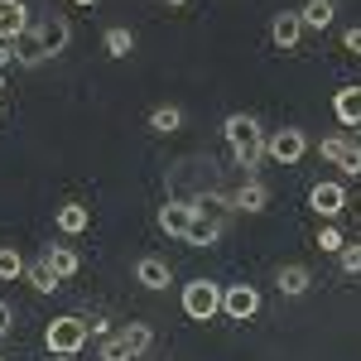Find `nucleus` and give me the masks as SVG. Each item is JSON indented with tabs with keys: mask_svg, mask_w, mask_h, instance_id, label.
<instances>
[{
	"mask_svg": "<svg viewBox=\"0 0 361 361\" xmlns=\"http://www.w3.org/2000/svg\"><path fill=\"white\" fill-rule=\"evenodd\" d=\"M222 135H226V145H231V159L241 169H260V159H265V130H260V121L255 116H246V111H231L222 121Z\"/></svg>",
	"mask_w": 361,
	"mask_h": 361,
	"instance_id": "obj_1",
	"label": "nucleus"
},
{
	"mask_svg": "<svg viewBox=\"0 0 361 361\" xmlns=\"http://www.w3.org/2000/svg\"><path fill=\"white\" fill-rule=\"evenodd\" d=\"M87 337H92V323L87 318H73V313H63V318H54L44 328V342H49L54 357H78L87 347Z\"/></svg>",
	"mask_w": 361,
	"mask_h": 361,
	"instance_id": "obj_2",
	"label": "nucleus"
},
{
	"mask_svg": "<svg viewBox=\"0 0 361 361\" xmlns=\"http://www.w3.org/2000/svg\"><path fill=\"white\" fill-rule=\"evenodd\" d=\"M183 313L193 323H212L222 313V284L217 279H188L183 284Z\"/></svg>",
	"mask_w": 361,
	"mask_h": 361,
	"instance_id": "obj_3",
	"label": "nucleus"
},
{
	"mask_svg": "<svg viewBox=\"0 0 361 361\" xmlns=\"http://www.w3.org/2000/svg\"><path fill=\"white\" fill-rule=\"evenodd\" d=\"M149 342H154L149 323H130L126 333H111L102 342V361H140L149 352Z\"/></svg>",
	"mask_w": 361,
	"mask_h": 361,
	"instance_id": "obj_4",
	"label": "nucleus"
},
{
	"mask_svg": "<svg viewBox=\"0 0 361 361\" xmlns=\"http://www.w3.org/2000/svg\"><path fill=\"white\" fill-rule=\"evenodd\" d=\"M265 154L275 159V164L294 169L299 159L308 154V135L299 130V126H284V130H270V140H265Z\"/></svg>",
	"mask_w": 361,
	"mask_h": 361,
	"instance_id": "obj_5",
	"label": "nucleus"
},
{
	"mask_svg": "<svg viewBox=\"0 0 361 361\" xmlns=\"http://www.w3.org/2000/svg\"><path fill=\"white\" fill-rule=\"evenodd\" d=\"M222 313L231 323H246L260 313V294H255V284H226L222 289Z\"/></svg>",
	"mask_w": 361,
	"mask_h": 361,
	"instance_id": "obj_6",
	"label": "nucleus"
},
{
	"mask_svg": "<svg viewBox=\"0 0 361 361\" xmlns=\"http://www.w3.org/2000/svg\"><path fill=\"white\" fill-rule=\"evenodd\" d=\"M318 154H323L328 164H337L342 173H352V178L361 173V145H357V140H347V135H328L323 145H318Z\"/></svg>",
	"mask_w": 361,
	"mask_h": 361,
	"instance_id": "obj_7",
	"label": "nucleus"
},
{
	"mask_svg": "<svg viewBox=\"0 0 361 361\" xmlns=\"http://www.w3.org/2000/svg\"><path fill=\"white\" fill-rule=\"evenodd\" d=\"M308 207H313L318 217H328V222H333L337 212L347 207V188L333 183V178H323V183H313V188H308Z\"/></svg>",
	"mask_w": 361,
	"mask_h": 361,
	"instance_id": "obj_8",
	"label": "nucleus"
},
{
	"mask_svg": "<svg viewBox=\"0 0 361 361\" xmlns=\"http://www.w3.org/2000/svg\"><path fill=\"white\" fill-rule=\"evenodd\" d=\"M193 217H197L193 202H183V197H169L164 207H159V231L183 241V236H188V226H193Z\"/></svg>",
	"mask_w": 361,
	"mask_h": 361,
	"instance_id": "obj_9",
	"label": "nucleus"
},
{
	"mask_svg": "<svg viewBox=\"0 0 361 361\" xmlns=\"http://www.w3.org/2000/svg\"><path fill=\"white\" fill-rule=\"evenodd\" d=\"M270 39H275V49L294 54L299 39H304V20H299V10H279L275 20H270Z\"/></svg>",
	"mask_w": 361,
	"mask_h": 361,
	"instance_id": "obj_10",
	"label": "nucleus"
},
{
	"mask_svg": "<svg viewBox=\"0 0 361 361\" xmlns=\"http://www.w3.org/2000/svg\"><path fill=\"white\" fill-rule=\"evenodd\" d=\"M34 29H39V39H44V54H49V58H58L63 49H68V39H73V25H68L63 15H49L44 25H34Z\"/></svg>",
	"mask_w": 361,
	"mask_h": 361,
	"instance_id": "obj_11",
	"label": "nucleus"
},
{
	"mask_svg": "<svg viewBox=\"0 0 361 361\" xmlns=\"http://www.w3.org/2000/svg\"><path fill=\"white\" fill-rule=\"evenodd\" d=\"M333 116L347 130H357L361 126V87H337L333 92Z\"/></svg>",
	"mask_w": 361,
	"mask_h": 361,
	"instance_id": "obj_12",
	"label": "nucleus"
},
{
	"mask_svg": "<svg viewBox=\"0 0 361 361\" xmlns=\"http://www.w3.org/2000/svg\"><path fill=\"white\" fill-rule=\"evenodd\" d=\"M231 207H241V212L255 217V212H265V207H270V188H265L260 178H246V183L231 193Z\"/></svg>",
	"mask_w": 361,
	"mask_h": 361,
	"instance_id": "obj_13",
	"label": "nucleus"
},
{
	"mask_svg": "<svg viewBox=\"0 0 361 361\" xmlns=\"http://www.w3.org/2000/svg\"><path fill=\"white\" fill-rule=\"evenodd\" d=\"M54 222H58L63 236H82L87 226H92V207H82V202H63V207L54 212Z\"/></svg>",
	"mask_w": 361,
	"mask_h": 361,
	"instance_id": "obj_14",
	"label": "nucleus"
},
{
	"mask_svg": "<svg viewBox=\"0 0 361 361\" xmlns=\"http://www.w3.org/2000/svg\"><path fill=\"white\" fill-rule=\"evenodd\" d=\"M25 29H29L25 0H0V39H20Z\"/></svg>",
	"mask_w": 361,
	"mask_h": 361,
	"instance_id": "obj_15",
	"label": "nucleus"
},
{
	"mask_svg": "<svg viewBox=\"0 0 361 361\" xmlns=\"http://www.w3.org/2000/svg\"><path fill=\"white\" fill-rule=\"evenodd\" d=\"M279 294H289V299H299V294H308V284H313V275H308V265H279Z\"/></svg>",
	"mask_w": 361,
	"mask_h": 361,
	"instance_id": "obj_16",
	"label": "nucleus"
},
{
	"mask_svg": "<svg viewBox=\"0 0 361 361\" xmlns=\"http://www.w3.org/2000/svg\"><path fill=\"white\" fill-rule=\"evenodd\" d=\"M135 284H145V289H169V260L145 255V260L135 265Z\"/></svg>",
	"mask_w": 361,
	"mask_h": 361,
	"instance_id": "obj_17",
	"label": "nucleus"
},
{
	"mask_svg": "<svg viewBox=\"0 0 361 361\" xmlns=\"http://www.w3.org/2000/svg\"><path fill=\"white\" fill-rule=\"evenodd\" d=\"M44 260L54 265V275H58V279H73L78 270H82V255H78L73 246H49V250H44Z\"/></svg>",
	"mask_w": 361,
	"mask_h": 361,
	"instance_id": "obj_18",
	"label": "nucleus"
},
{
	"mask_svg": "<svg viewBox=\"0 0 361 361\" xmlns=\"http://www.w3.org/2000/svg\"><path fill=\"white\" fill-rule=\"evenodd\" d=\"M44 39H39V29H25L20 39H15V63H25V68H39L44 63Z\"/></svg>",
	"mask_w": 361,
	"mask_h": 361,
	"instance_id": "obj_19",
	"label": "nucleus"
},
{
	"mask_svg": "<svg viewBox=\"0 0 361 361\" xmlns=\"http://www.w3.org/2000/svg\"><path fill=\"white\" fill-rule=\"evenodd\" d=\"M149 130H154V135H173V130H183V106H173V102L154 106V111H149Z\"/></svg>",
	"mask_w": 361,
	"mask_h": 361,
	"instance_id": "obj_20",
	"label": "nucleus"
},
{
	"mask_svg": "<svg viewBox=\"0 0 361 361\" xmlns=\"http://www.w3.org/2000/svg\"><path fill=\"white\" fill-rule=\"evenodd\" d=\"M102 49H106V58H130L135 54V34L126 25H111L106 34H102Z\"/></svg>",
	"mask_w": 361,
	"mask_h": 361,
	"instance_id": "obj_21",
	"label": "nucleus"
},
{
	"mask_svg": "<svg viewBox=\"0 0 361 361\" xmlns=\"http://www.w3.org/2000/svg\"><path fill=\"white\" fill-rule=\"evenodd\" d=\"M25 279H29V289H34V294H54L58 284H63V279L54 275V265H49L44 255H39V260H34V265L25 270Z\"/></svg>",
	"mask_w": 361,
	"mask_h": 361,
	"instance_id": "obj_22",
	"label": "nucleus"
},
{
	"mask_svg": "<svg viewBox=\"0 0 361 361\" xmlns=\"http://www.w3.org/2000/svg\"><path fill=\"white\" fill-rule=\"evenodd\" d=\"M217 236H222V226L212 222L207 212H197V217H193V226H188V236H183V241H188V246H212Z\"/></svg>",
	"mask_w": 361,
	"mask_h": 361,
	"instance_id": "obj_23",
	"label": "nucleus"
},
{
	"mask_svg": "<svg viewBox=\"0 0 361 361\" xmlns=\"http://www.w3.org/2000/svg\"><path fill=\"white\" fill-rule=\"evenodd\" d=\"M299 20H304V29H328L333 25V0H304Z\"/></svg>",
	"mask_w": 361,
	"mask_h": 361,
	"instance_id": "obj_24",
	"label": "nucleus"
},
{
	"mask_svg": "<svg viewBox=\"0 0 361 361\" xmlns=\"http://www.w3.org/2000/svg\"><path fill=\"white\" fill-rule=\"evenodd\" d=\"M25 255H20V250L15 246H0V279H5V284H15V279H25Z\"/></svg>",
	"mask_w": 361,
	"mask_h": 361,
	"instance_id": "obj_25",
	"label": "nucleus"
},
{
	"mask_svg": "<svg viewBox=\"0 0 361 361\" xmlns=\"http://www.w3.org/2000/svg\"><path fill=\"white\" fill-rule=\"evenodd\" d=\"M337 265H342V275H361V246H342Z\"/></svg>",
	"mask_w": 361,
	"mask_h": 361,
	"instance_id": "obj_26",
	"label": "nucleus"
},
{
	"mask_svg": "<svg viewBox=\"0 0 361 361\" xmlns=\"http://www.w3.org/2000/svg\"><path fill=\"white\" fill-rule=\"evenodd\" d=\"M318 246H323V250H342V246H347V236H342V231L328 222L323 231H318Z\"/></svg>",
	"mask_w": 361,
	"mask_h": 361,
	"instance_id": "obj_27",
	"label": "nucleus"
},
{
	"mask_svg": "<svg viewBox=\"0 0 361 361\" xmlns=\"http://www.w3.org/2000/svg\"><path fill=\"white\" fill-rule=\"evenodd\" d=\"M342 49H347V54H357V58H361V25L342 29Z\"/></svg>",
	"mask_w": 361,
	"mask_h": 361,
	"instance_id": "obj_28",
	"label": "nucleus"
},
{
	"mask_svg": "<svg viewBox=\"0 0 361 361\" xmlns=\"http://www.w3.org/2000/svg\"><path fill=\"white\" fill-rule=\"evenodd\" d=\"M15 63V39H0V73Z\"/></svg>",
	"mask_w": 361,
	"mask_h": 361,
	"instance_id": "obj_29",
	"label": "nucleus"
},
{
	"mask_svg": "<svg viewBox=\"0 0 361 361\" xmlns=\"http://www.w3.org/2000/svg\"><path fill=\"white\" fill-rule=\"evenodd\" d=\"M10 323H15V313H10V304L0 299V337H10Z\"/></svg>",
	"mask_w": 361,
	"mask_h": 361,
	"instance_id": "obj_30",
	"label": "nucleus"
},
{
	"mask_svg": "<svg viewBox=\"0 0 361 361\" xmlns=\"http://www.w3.org/2000/svg\"><path fill=\"white\" fill-rule=\"evenodd\" d=\"M78 5H97V0H78Z\"/></svg>",
	"mask_w": 361,
	"mask_h": 361,
	"instance_id": "obj_31",
	"label": "nucleus"
},
{
	"mask_svg": "<svg viewBox=\"0 0 361 361\" xmlns=\"http://www.w3.org/2000/svg\"><path fill=\"white\" fill-rule=\"evenodd\" d=\"M0 92H5V73H0Z\"/></svg>",
	"mask_w": 361,
	"mask_h": 361,
	"instance_id": "obj_32",
	"label": "nucleus"
},
{
	"mask_svg": "<svg viewBox=\"0 0 361 361\" xmlns=\"http://www.w3.org/2000/svg\"><path fill=\"white\" fill-rule=\"evenodd\" d=\"M0 121H5V102H0Z\"/></svg>",
	"mask_w": 361,
	"mask_h": 361,
	"instance_id": "obj_33",
	"label": "nucleus"
},
{
	"mask_svg": "<svg viewBox=\"0 0 361 361\" xmlns=\"http://www.w3.org/2000/svg\"><path fill=\"white\" fill-rule=\"evenodd\" d=\"M357 145H361V126H357Z\"/></svg>",
	"mask_w": 361,
	"mask_h": 361,
	"instance_id": "obj_34",
	"label": "nucleus"
},
{
	"mask_svg": "<svg viewBox=\"0 0 361 361\" xmlns=\"http://www.w3.org/2000/svg\"><path fill=\"white\" fill-rule=\"evenodd\" d=\"M169 5H183V0H169Z\"/></svg>",
	"mask_w": 361,
	"mask_h": 361,
	"instance_id": "obj_35",
	"label": "nucleus"
},
{
	"mask_svg": "<svg viewBox=\"0 0 361 361\" xmlns=\"http://www.w3.org/2000/svg\"><path fill=\"white\" fill-rule=\"evenodd\" d=\"M54 361H68V357H54Z\"/></svg>",
	"mask_w": 361,
	"mask_h": 361,
	"instance_id": "obj_36",
	"label": "nucleus"
},
{
	"mask_svg": "<svg viewBox=\"0 0 361 361\" xmlns=\"http://www.w3.org/2000/svg\"><path fill=\"white\" fill-rule=\"evenodd\" d=\"M0 361H5V357H0Z\"/></svg>",
	"mask_w": 361,
	"mask_h": 361,
	"instance_id": "obj_37",
	"label": "nucleus"
}]
</instances>
